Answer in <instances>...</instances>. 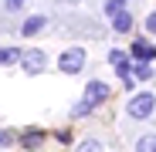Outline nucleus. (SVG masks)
<instances>
[{"instance_id":"1","label":"nucleus","mask_w":156,"mask_h":152,"mask_svg":"<svg viewBox=\"0 0 156 152\" xmlns=\"http://www.w3.org/2000/svg\"><path fill=\"white\" fill-rule=\"evenodd\" d=\"M153 108H156V95L153 91H139V95H133V101H129V115L133 118H149Z\"/></svg>"},{"instance_id":"2","label":"nucleus","mask_w":156,"mask_h":152,"mask_svg":"<svg viewBox=\"0 0 156 152\" xmlns=\"http://www.w3.org/2000/svg\"><path fill=\"white\" fill-rule=\"evenodd\" d=\"M85 61H88V58H85V51H82V47H68L65 54L58 58V68H61L65 74H78V71L85 68Z\"/></svg>"},{"instance_id":"3","label":"nucleus","mask_w":156,"mask_h":152,"mask_svg":"<svg viewBox=\"0 0 156 152\" xmlns=\"http://www.w3.org/2000/svg\"><path fill=\"white\" fill-rule=\"evenodd\" d=\"M20 64H24V71H27V74H37V71H44L48 54H44V51H37V47H31V51H20Z\"/></svg>"},{"instance_id":"4","label":"nucleus","mask_w":156,"mask_h":152,"mask_svg":"<svg viewBox=\"0 0 156 152\" xmlns=\"http://www.w3.org/2000/svg\"><path fill=\"white\" fill-rule=\"evenodd\" d=\"M109 98V85L105 81H88V88H85V105H102V101Z\"/></svg>"},{"instance_id":"5","label":"nucleus","mask_w":156,"mask_h":152,"mask_svg":"<svg viewBox=\"0 0 156 152\" xmlns=\"http://www.w3.org/2000/svg\"><path fill=\"white\" fill-rule=\"evenodd\" d=\"M133 61H139V64H149L153 58H156V44H149V41H133Z\"/></svg>"},{"instance_id":"6","label":"nucleus","mask_w":156,"mask_h":152,"mask_svg":"<svg viewBox=\"0 0 156 152\" xmlns=\"http://www.w3.org/2000/svg\"><path fill=\"white\" fill-rule=\"evenodd\" d=\"M44 24H48V17H41V14H37V17H27V20L20 24V34H24V37H31V34H37V31L44 27Z\"/></svg>"},{"instance_id":"7","label":"nucleus","mask_w":156,"mask_h":152,"mask_svg":"<svg viewBox=\"0 0 156 152\" xmlns=\"http://www.w3.org/2000/svg\"><path fill=\"white\" fill-rule=\"evenodd\" d=\"M112 27H115L119 34H126L129 27H133V14H129V10H122V14H115V20H112Z\"/></svg>"},{"instance_id":"8","label":"nucleus","mask_w":156,"mask_h":152,"mask_svg":"<svg viewBox=\"0 0 156 152\" xmlns=\"http://www.w3.org/2000/svg\"><path fill=\"white\" fill-rule=\"evenodd\" d=\"M136 152H156V135H143L136 142Z\"/></svg>"},{"instance_id":"9","label":"nucleus","mask_w":156,"mask_h":152,"mask_svg":"<svg viewBox=\"0 0 156 152\" xmlns=\"http://www.w3.org/2000/svg\"><path fill=\"white\" fill-rule=\"evenodd\" d=\"M14 61H20V51L17 47H4V51H0V64H14Z\"/></svg>"},{"instance_id":"10","label":"nucleus","mask_w":156,"mask_h":152,"mask_svg":"<svg viewBox=\"0 0 156 152\" xmlns=\"http://www.w3.org/2000/svg\"><path fill=\"white\" fill-rule=\"evenodd\" d=\"M75 152H102V142H95V139H85V142L78 145Z\"/></svg>"},{"instance_id":"11","label":"nucleus","mask_w":156,"mask_h":152,"mask_svg":"<svg viewBox=\"0 0 156 152\" xmlns=\"http://www.w3.org/2000/svg\"><path fill=\"white\" fill-rule=\"evenodd\" d=\"M122 10H126V0H109V4H105V14H112V17L122 14Z\"/></svg>"},{"instance_id":"12","label":"nucleus","mask_w":156,"mask_h":152,"mask_svg":"<svg viewBox=\"0 0 156 152\" xmlns=\"http://www.w3.org/2000/svg\"><path fill=\"white\" fill-rule=\"evenodd\" d=\"M109 61H112L115 68H122V64H126V54H122V51H109Z\"/></svg>"},{"instance_id":"13","label":"nucleus","mask_w":156,"mask_h":152,"mask_svg":"<svg viewBox=\"0 0 156 152\" xmlns=\"http://www.w3.org/2000/svg\"><path fill=\"white\" fill-rule=\"evenodd\" d=\"M129 71H136L139 78H149V74H153V68H149V64H136V68H129Z\"/></svg>"},{"instance_id":"14","label":"nucleus","mask_w":156,"mask_h":152,"mask_svg":"<svg viewBox=\"0 0 156 152\" xmlns=\"http://www.w3.org/2000/svg\"><path fill=\"white\" fill-rule=\"evenodd\" d=\"M41 142V132H31V135H24V145H37Z\"/></svg>"},{"instance_id":"15","label":"nucleus","mask_w":156,"mask_h":152,"mask_svg":"<svg viewBox=\"0 0 156 152\" xmlns=\"http://www.w3.org/2000/svg\"><path fill=\"white\" fill-rule=\"evenodd\" d=\"M10 142H14V135H10V132H0V149H7Z\"/></svg>"},{"instance_id":"16","label":"nucleus","mask_w":156,"mask_h":152,"mask_svg":"<svg viewBox=\"0 0 156 152\" xmlns=\"http://www.w3.org/2000/svg\"><path fill=\"white\" fill-rule=\"evenodd\" d=\"M92 112V105H85V101H82V105H75V115H88Z\"/></svg>"},{"instance_id":"17","label":"nucleus","mask_w":156,"mask_h":152,"mask_svg":"<svg viewBox=\"0 0 156 152\" xmlns=\"http://www.w3.org/2000/svg\"><path fill=\"white\" fill-rule=\"evenodd\" d=\"M146 27H149V31H153V34H156V10H153V14H149V17H146Z\"/></svg>"},{"instance_id":"18","label":"nucleus","mask_w":156,"mask_h":152,"mask_svg":"<svg viewBox=\"0 0 156 152\" xmlns=\"http://www.w3.org/2000/svg\"><path fill=\"white\" fill-rule=\"evenodd\" d=\"M20 4H24V0H7V7H10V10H17Z\"/></svg>"}]
</instances>
